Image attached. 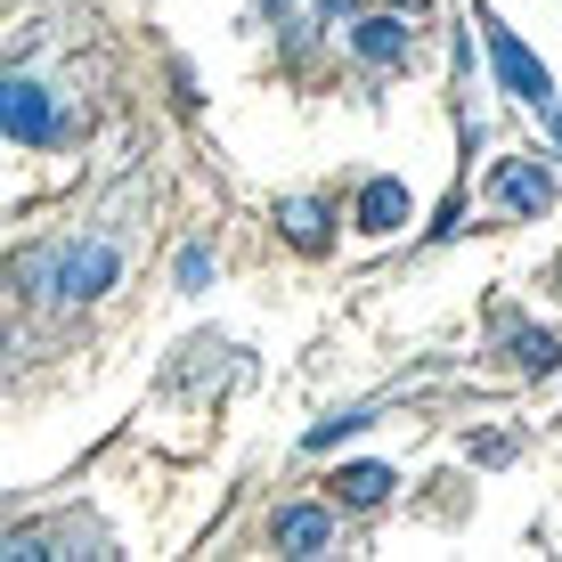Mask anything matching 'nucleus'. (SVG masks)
I'll use <instances>...</instances> for the list:
<instances>
[{"label": "nucleus", "instance_id": "dca6fc26", "mask_svg": "<svg viewBox=\"0 0 562 562\" xmlns=\"http://www.w3.org/2000/svg\"><path fill=\"white\" fill-rule=\"evenodd\" d=\"M547 123H554V139H562V106H547Z\"/></svg>", "mask_w": 562, "mask_h": 562}, {"label": "nucleus", "instance_id": "1a4fd4ad", "mask_svg": "<svg viewBox=\"0 0 562 562\" xmlns=\"http://www.w3.org/2000/svg\"><path fill=\"white\" fill-rule=\"evenodd\" d=\"M326 490H335V506H351V514H375L383 497H392V464H342V473L326 481Z\"/></svg>", "mask_w": 562, "mask_h": 562}, {"label": "nucleus", "instance_id": "f8f14e48", "mask_svg": "<svg viewBox=\"0 0 562 562\" xmlns=\"http://www.w3.org/2000/svg\"><path fill=\"white\" fill-rule=\"evenodd\" d=\"M367 424H375V408H335V416H318V424L302 432V449H335V440L367 432Z\"/></svg>", "mask_w": 562, "mask_h": 562}, {"label": "nucleus", "instance_id": "20e7f679", "mask_svg": "<svg viewBox=\"0 0 562 562\" xmlns=\"http://www.w3.org/2000/svg\"><path fill=\"white\" fill-rule=\"evenodd\" d=\"M57 547L106 554V530H99V521H16V530H9V562H49Z\"/></svg>", "mask_w": 562, "mask_h": 562}, {"label": "nucleus", "instance_id": "39448f33", "mask_svg": "<svg viewBox=\"0 0 562 562\" xmlns=\"http://www.w3.org/2000/svg\"><path fill=\"white\" fill-rule=\"evenodd\" d=\"M497 204H506L514 221H538V212L554 204V180H547V164H530V155L497 164Z\"/></svg>", "mask_w": 562, "mask_h": 562}, {"label": "nucleus", "instance_id": "9d476101", "mask_svg": "<svg viewBox=\"0 0 562 562\" xmlns=\"http://www.w3.org/2000/svg\"><path fill=\"white\" fill-rule=\"evenodd\" d=\"M408 42H416V33L400 25V16H359V25H351V49L367 57V66H400Z\"/></svg>", "mask_w": 562, "mask_h": 562}, {"label": "nucleus", "instance_id": "4468645a", "mask_svg": "<svg viewBox=\"0 0 562 562\" xmlns=\"http://www.w3.org/2000/svg\"><path fill=\"white\" fill-rule=\"evenodd\" d=\"M310 9H318V16H351L359 0H310Z\"/></svg>", "mask_w": 562, "mask_h": 562}, {"label": "nucleus", "instance_id": "0eeeda50", "mask_svg": "<svg viewBox=\"0 0 562 562\" xmlns=\"http://www.w3.org/2000/svg\"><path fill=\"white\" fill-rule=\"evenodd\" d=\"M278 228L294 254H326L335 245V212H326V196H278Z\"/></svg>", "mask_w": 562, "mask_h": 562}, {"label": "nucleus", "instance_id": "423d86ee", "mask_svg": "<svg viewBox=\"0 0 562 562\" xmlns=\"http://www.w3.org/2000/svg\"><path fill=\"white\" fill-rule=\"evenodd\" d=\"M269 538H278V554H326L335 547V514L326 506H278L269 514Z\"/></svg>", "mask_w": 562, "mask_h": 562}, {"label": "nucleus", "instance_id": "f257e3e1", "mask_svg": "<svg viewBox=\"0 0 562 562\" xmlns=\"http://www.w3.org/2000/svg\"><path fill=\"white\" fill-rule=\"evenodd\" d=\"M114 278H123V245L114 237H74L66 254L49 261V294L57 302H99V294H114Z\"/></svg>", "mask_w": 562, "mask_h": 562}, {"label": "nucleus", "instance_id": "2eb2a0df", "mask_svg": "<svg viewBox=\"0 0 562 562\" xmlns=\"http://www.w3.org/2000/svg\"><path fill=\"white\" fill-rule=\"evenodd\" d=\"M261 9H269V16H278V33H285V0H261Z\"/></svg>", "mask_w": 562, "mask_h": 562}, {"label": "nucleus", "instance_id": "f03ea898", "mask_svg": "<svg viewBox=\"0 0 562 562\" xmlns=\"http://www.w3.org/2000/svg\"><path fill=\"white\" fill-rule=\"evenodd\" d=\"M0 131H9L16 147H49L57 131H66V114H57V99L33 74H9V82H0Z\"/></svg>", "mask_w": 562, "mask_h": 562}, {"label": "nucleus", "instance_id": "7ed1b4c3", "mask_svg": "<svg viewBox=\"0 0 562 562\" xmlns=\"http://www.w3.org/2000/svg\"><path fill=\"white\" fill-rule=\"evenodd\" d=\"M481 33H490V66H497V82H506L521 106H538V114H547V106H562V99H554V74L538 66L530 49H521V33H506L497 16H481Z\"/></svg>", "mask_w": 562, "mask_h": 562}, {"label": "nucleus", "instance_id": "f3484780", "mask_svg": "<svg viewBox=\"0 0 562 562\" xmlns=\"http://www.w3.org/2000/svg\"><path fill=\"white\" fill-rule=\"evenodd\" d=\"M400 9H424V0H400Z\"/></svg>", "mask_w": 562, "mask_h": 562}, {"label": "nucleus", "instance_id": "ddd939ff", "mask_svg": "<svg viewBox=\"0 0 562 562\" xmlns=\"http://www.w3.org/2000/svg\"><path fill=\"white\" fill-rule=\"evenodd\" d=\"M212 269H221V261H212V245H180V294H204Z\"/></svg>", "mask_w": 562, "mask_h": 562}, {"label": "nucleus", "instance_id": "6e6552de", "mask_svg": "<svg viewBox=\"0 0 562 562\" xmlns=\"http://www.w3.org/2000/svg\"><path fill=\"white\" fill-rule=\"evenodd\" d=\"M408 221V180H367L359 188V237H392Z\"/></svg>", "mask_w": 562, "mask_h": 562}, {"label": "nucleus", "instance_id": "9b49d317", "mask_svg": "<svg viewBox=\"0 0 562 562\" xmlns=\"http://www.w3.org/2000/svg\"><path fill=\"white\" fill-rule=\"evenodd\" d=\"M506 351L521 375H554L562 367V335H547V326H506Z\"/></svg>", "mask_w": 562, "mask_h": 562}]
</instances>
